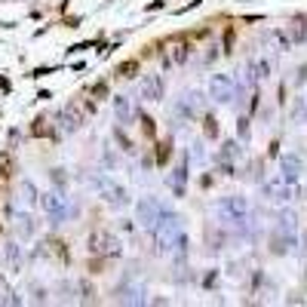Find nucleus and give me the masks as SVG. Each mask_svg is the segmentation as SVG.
<instances>
[{
	"instance_id": "nucleus-1",
	"label": "nucleus",
	"mask_w": 307,
	"mask_h": 307,
	"mask_svg": "<svg viewBox=\"0 0 307 307\" xmlns=\"http://www.w3.org/2000/svg\"><path fill=\"white\" fill-rule=\"evenodd\" d=\"M215 218H218V224L224 227V231L246 234V227H249V203H246V197H240V194L221 197L218 203H215Z\"/></svg>"
},
{
	"instance_id": "nucleus-2",
	"label": "nucleus",
	"mask_w": 307,
	"mask_h": 307,
	"mask_svg": "<svg viewBox=\"0 0 307 307\" xmlns=\"http://www.w3.org/2000/svg\"><path fill=\"white\" fill-rule=\"evenodd\" d=\"M181 234H185V221H181L175 212H169L166 218H160V224L151 231V236H154V255L175 252V243H178Z\"/></svg>"
},
{
	"instance_id": "nucleus-3",
	"label": "nucleus",
	"mask_w": 307,
	"mask_h": 307,
	"mask_svg": "<svg viewBox=\"0 0 307 307\" xmlns=\"http://www.w3.org/2000/svg\"><path fill=\"white\" fill-rule=\"evenodd\" d=\"M169 212L172 209H169L160 197H142L139 206H135V221L142 227H147V231H154V227L160 224V218H166Z\"/></svg>"
},
{
	"instance_id": "nucleus-4",
	"label": "nucleus",
	"mask_w": 307,
	"mask_h": 307,
	"mask_svg": "<svg viewBox=\"0 0 307 307\" xmlns=\"http://www.w3.org/2000/svg\"><path fill=\"white\" fill-rule=\"evenodd\" d=\"M209 98L215 101V105H234L236 98V83L231 74H212L209 80Z\"/></svg>"
},
{
	"instance_id": "nucleus-5",
	"label": "nucleus",
	"mask_w": 307,
	"mask_h": 307,
	"mask_svg": "<svg viewBox=\"0 0 307 307\" xmlns=\"http://www.w3.org/2000/svg\"><path fill=\"white\" fill-rule=\"evenodd\" d=\"M93 185H95V190H98V194L111 203V206L123 209V206L129 203L126 188H123V185H117V181H114V178H108V175H98V178H93Z\"/></svg>"
},
{
	"instance_id": "nucleus-6",
	"label": "nucleus",
	"mask_w": 307,
	"mask_h": 307,
	"mask_svg": "<svg viewBox=\"0 0 307 307\" xmlns=\"http://www.w3.org/2000/svg\"><path fill=\"white\" fill-rule=\"evenodd\" d=\"M89 249L93 252H98V255H108V258H117L123 249H120V240L114 234H105V231H98V234H93L89 236Z\"/></svg>"
},
{
	"instance_id": "nucleus-7",
	"label": "nucleus",
	"mask_w": 307,
	"mask_h": 307,
	"mask_svg": "<svg viewBox=\"0 0 307 307\" xmlns=\"http://www.w3.org/2000/svg\"><path fill=\"white\" fill-rule=\"evenodd\" d=\"M301 172H304V163H301L295 154H283V157H280V178L286 181V185H298V181H301Z\"/></svg>"
},
{
	"instance_id": "nucleus-8",
	"label": "nucleus",
	"mask_w": 307,
	"mask_h": 307,
	"mask_svg": "<svg viewBox=\"0 0 307 307\" xmlns=\"http://www.w3.org/2000/svg\"><path fill=\"white\" fill-rule=\"evenodd\" d=\"M261 185H264V197L270 203H280V206H283V203L292 200V188L283 178H270V181H261Z\"/></svg>"
},
{
	"instance_id": "nucleus-9",
	"label": "nucleus",
	"mask_w": 307,
	"mask_h": 307,
	"mask_svg": "<svg viewBox=\"0 0 307 307\" xmlns=\"http://www.w3.org/2000/svg\"><path fill=\"white\" fill-rule=\"evenodd\" d=\"M43 209L49 212L52 224H59L65 215H68V206H65V197L59 194V190H49V194H43Z\"/></svg>"
},
{
	"instance_id": "nucleus-10",
	"label": "nucleus",
	"mask_w": 307,
	"mask_h": 307,
	"mask_svg": "<svg viewBox=\"0 0 307 307\" xmlns=\"http://www.w3.org/2000/svg\"><path fill=\"white\" fill-rule=\"evenodd\" d=\"M114 111H117L120 126H129V123L139 117V111H135V105L129 101V95H117V98H114Z\"/></svg>"
},
{
	"instance_id": "nucleus-11",
	"label": "nucleus",
	"mask_w": 307,
	"mask_h": 307,
	"mask_svg": "<svg viewBox=\"0 0 307 307\" xmlns=\"http://www.w3.org/2000/svg\"><path fill=\"white\" fill-rule=\"evenodd\" d=\"M169 188H172L175 197H185V190H188V157L172 169V175H169Z\"/></svg>"
},
{
	"instance_id": "nucleus-12",
	"label": "nucleus",
	"mask_w": 307,
	"mask_h": 307,
	"mask_svg": "<svg viewBox=\"0 0 307 307\" xmlns=\"http://www.w3.org/2000/svg\"><path fill=\"white\" fill-rule=\"evenodd\" d=\"M144 286H135V283H129V286H120V292H117V301L120 304H147V298H144Z\"/></svg>"
},
{
	"instance_id": "nucleus-13",
	"label": "nucleus",
	"mask_w": 307,
	"mask_h": 307,
	"mask_svg": "<svg viewBox=\"0 0 307 307\" xmlns=\"http://www.w3.org/2000/svg\"><path fill=\"white\" fill-rule=\"evenodd\" d=\"M295 243H298L295 236L283 234V231H274V234H270V246H267V249H270V255H289Z\"/></svg>"
},
{
	"instance_id": "nucleus-14",
	"label": "nucleus",
	"mask_w": 307,
	"mask_h": 307,
	"mask_svg": "<svg viewBox=\"0 0 307 307\" xmlns=\"http://www.w3.org/2000/svg\"><path fill=\"white\" fill-rule=\"evenodd\" d=\"M163 98V80L157 74L142 80V101H160Z\"/></svg>"
},
{
	"instance_id": "nucleus-15",
	"label": "nucleus",
	"mask_w": 307,
	"mask_h": 307,
	"mask_svg": "<svg viewBox=\"0 0 307 307\" xmlns=\"http://www.w3.org/2000/svg\"><path fill=\"white\" fill-rule=\"evenodd\" d=\"M277 231L295 236V234H298V215H295L292 209H280L277 212Z\"/></svg>"
},
{
	"instance_id": "nucleus-16",
	"label": "nucleus",
	"mask_w": 307,
	"mask_h": 307,
	"mask_svg": "<svg viewBox=\"0 0 307 307\" xmlns=\"http://www.w3.org/2000/svg\"><path fill=\"white\" fill-rule=\"evenodd\" d=\"M240 154H243V144L234 142V139H227V142L218 147V163H231V160H236Z\"/></svg>"
},
{
	"instance_id": "nucleus-17",
	"label": "nucleus",
	"mask_w": 307,
	"mask_h": 307,
	"mask_svg": "<svg viewBox=\"0 0 307 307\" xmlns=\"http://www.w3.org/2000/svg\"><path fill=\"white\" fill-rule=\"evenodd\" d=\"M31 139H59V132L47 123V117H37L31 123Z\"/></svg>"
},
{
	"instance_id": "nucleus-18",
	"label": "nucleus",
	"mask_w": 307,
	"mask_h": 307,
	"mask_svg": "<svg viewBox=\"0 0 307 307\" xmlns=\"http://www.w3.org/2000/svg\"><path fill=\"white\" fill-rule=\"evenodd\" d=\"M172 114H175L181 123H188V120H194V117H197V111L188 105V98H178V101H175V108H172Z\"/></svg>"
},
{
	"instance_id": "nucleus-19",
	"label": "nucleus",
	"mask_w": 307,
	"mask_h": 307,
	"mask_svg": "<svg viewBox=\"0 0 307 307\" xmlns=\"http://www.w3.org/2000/svg\"><path fill=\"white\" fill-rule=\"evenodd\" d=\"M292 123H307V95H298L295 98V108H292Z\"/></svg>"
},
{
	"instance_id": "nucleus-20",
	"label": "nucleus",
	"mask_w": 307,
	"mask_h": 307,
	"mask_svg": "<svg viewBox=\"0 0 307 307\" xmlns=\"http://www.w3.org/2000/svg\"><path fill=\"white\" fill-rule=\"evenodd\" d=\"M227 234V231H224ZM224 234L221 231H215L212 224H206V243H209V252H218V249L224 246Z\"/></svg>"
},
{
	"instance_id": "nucleus-21",
	"label": "nucleus",
	"mask_w": 307,
	"mask_h": 307,
	"mask_svg": "<svg viewBox=\"0 0 307 307\" xmlns=\"http://www.w3.org/2000/svg\"><path fill=\"white\" fill-rule=\"evenodd\" d=\"M3 252H6L9 267H13V270H22V249H19L16 243H6V249H3Z\"/></svg>"
},
{
	"instance_id": "nucleus-22",
	"label": "nucleus",
	"mask_w": 307,
	"mask_h": 307,
	"mask_svg": "<svg viewBox=\"0 0 307 307\" xmlns=\"http://www.w3.org/2000/svg\"><path fill=\"white\" fill-rule=\"evenodd\" d=\"M169 157H172V139H166V142L157 144V157H154V163H157V166H163V163H169Z\"/></svg>"
},
{
	"instance_id": "nucleus-23",
	"label": "nucleus",
	"mask_w": 307,
	"mask_h": 307,
	"mask_svg": "<svg viewBox=\"0 0 307 307\" xmlns=\"http://www.w3.org/2000/svg\"><path fill=\"white\" fill-rule=\"evenodd\" d=\"M135 74H139V62H135V59L120 62V65H117V77H123V80H132Z\"/></svg>"
},
{
	"instance_id": "nucleus-24",
	"label": "nucleus",
	"mask_w": 307,
	"mask_h": 307,
	"mask_svg": "<svg viewBox=\"0 0 307 307\" xmlns=\"http://www.w3.org/2000/svg\"><path fill=\"white\" fill-rule=\"evenodd\" d=\"M188 55H190V43H188V40H178L175 49H172V62H175V65H185Z\"/></svg>"
},
{
	"instance_id": "nucleus-25",
	"label": "nucleus",
	"mask_w": 307,
	"mask_h": 307,
	"mask_svg": "<svg viewBox=\"0 0 307 307\" xmlns=\"http://www.w3.org/2000/svg\"><path fill=\"white\" fill-rule=\"evenodd\" d=\"M307 40V19H292V43Z\"/></svg>"
},
{
	"instance_id": "nucleus-26",
	"label": "nucleus",
	"mask_w": 307,
	"mask_h": 307,
	"mask_svg": "<svg viewBox=\"0 0 307 307\" xmlns=\"http://www.w3.org/2000/svg\"><path fill=\"white\" fill-rule=\"evenodd\" d=\"M203 135H206V139H218V120L215 117H203Z\"/></svg>"
},
{
	"instance_id": "nucleus-27",
	"label": "nucleus",
	"mask_w": 307,
	"mask_h": 307,
	"mask_svg": "<svg viewBox=\"0 0 307 307\" xmlns=\"http://www.w3.org/2000/svg\"><path fill=\"white\" fill-rule=\"evenodd\" d=\"M249 178H252L255 185H261V181H264V160H255V163H249Z\"/></svg>"
},
{
	"instance_id": "nucleus-28",
	"label": "nucleus",
	"mask_w": 307,
	"mask_h": 307,
	"mask_svg": "<svg viewBox=\"0 0 307 307\" xmlns=\"http://www.w3.org/2000/svg\"><path fill=\"white\" fill-rule=\"evenodd\" d=\"M114 139L120 142V151H126V154H135V144L126 139V132H123V129H114Z\"/></svg>"
},
{
	"instance_id": "nucleus-29",
	"label": "nucleus",
	"mask_w": 307,
	"mask_h": 307,
	"mask_svg": "<svg viewBox=\"0 0 307 307\" xmlns=\"http://www.w3.org/2000/svg\"><path fill=\"white\" fill-rule=\"evenodd\" d=\"M139 120H142V132L147 135V139H154V135H157V123L147 117V114H139Z\"/></svg>"
},
{
	"instance_id": "nucleus-30",
	"label": "nucleus",
	"mask_w": 307,
	"mask_h": 307,
	"mask_svg": "<svg viewBox=\"0 0 307 307\" xmlns=\"http://www.w3.org/2000/svg\"><path fill=\"white\" fill-rule=\"evenodd\" d=\"M9 175H13V157L3 151L0 154V178H9Z\"/></svg>"
},
{
	"instance_id": "nucleus-31",
	"label": "nucleus",
	"mask_w": 307,
	"mask_h": 307,
	"mask_svg": "<svg viewBox=\"0 0 307 307\" xmlns=\"http://www.w3.org/2000/svg\"><path fill=\"white\" fill-rule=\"evenodd\" d=\"M19 234L22 236H31L34 234V218H31V215H19Z\"/></svg>"
},
{
	"instance_id": "nucleus-32",
	"label": "nucleus",
	"mask_w": 307,
	"mask_h": 307,
	"mask_svg": "<svg viewBox=\"0 0 307 307\" xmlns=\"http://www.w3.org/2000/svg\"><path fill=\"white\" fill-rule=\"evenodd\" d=\"M185 98H188V105L200 114V108H203V93H200V89H190V93H188Z\"/></svg>"
},
{
	"instance_id": "nucleus-33",
	"label": "nucleus",
	"mask_w": 307,
	"mask_h": 307,
	"mask_svg": "<svg viewBox=\"0 0 307 307\" xmlns=\"http://www.w3.org/2000/svg\"><path fill=\"white\" fill-rule=\"evenodd\" d=\"M101 163H105L108 169H117L120 166V160H117V154L111 151V147H105V151H101Z\"/></svg>"
},
{
	"instance_id": "nucleus-34",
	"label": "nucleus",
	"mask_w": 307,
	"mask_h": 307,
	"mask_svg": "<svg viewBox=\"0 0 307 307\" xmlns=\"http://www.w3.org/2000/svg\"><path fill=\"white\" fill-rule=\"evenodd\" d=\"M34 197H37V190H34L31 181H25V185H22V203H34Z\"/></svg>"
},
{
	"instance_id": "nucleus-35",
	"label": "nucleus",
	"mask_w": 307,
	"mask_h": 307,
	"mask_svg": "<svg viewBox=\"0 0 307 307\" xmlns=\"http://www.w3.org/2000/svg\"><path fill=\"white\" fill-rule=\"evenodd\" d=\"M190 157H194V163H197V166H203V163H206V154H203V142H197V144H194Z\"/></svg>"
},
{
	"instance_id": "nucleus-36",
	"label": "nucleus",
	"mask_w": 307,
	"mask_h": 307,
	"mask_svg": "<svg viewBox=\"0 0 307 307\" xmlns=\"http://www.w3.org/2000/svg\"><path fill=\"white\" fill-rule=\"evenodd\" d=\"M93 95H95V101H101V98H108V83H105V80H98V83L93 86Z\"/></svg>"
},
{
	"instance_id": "nucleus-37",
	"label": "nucleus",
	"mask_w": 307,
	"mask_h": 307,
	"mask_svg": "<svg viewBox=\"0 0 307 307\" xmlns=\"http://www.w3.org/2000/svg\"><path fill=\"white\" fill-rule=\"evenodd\" d=\"M215 59H218V47H206V52H203V65H212Z\"/></svg>"
},
{
	"instance_id": "nucleus-38",
	"label": "nucleus",
	"mask_w": 307,
	"mask_h": 307,
	"mask_svg": "<svg viewBox=\"0 0 307 307\" xmlns=\"http://www.w3.org/2000/svg\"><path fill=\"white\" fill-rule=\"evenodd\" d=\"M236 132H240V139H249V117L236 120Z\"/></svg>"
},
{
	"instance_id": "nucleus-39",
	"label": "nucleus",
	"mask_w": 307,
	"mask_h": 307,
	"mask_svg": "<svg viewBox=\"0 0 307 307\" xmlns=\"http://www.w3.org/2000/svg\"><path fill=\"white\" fill-rule=\"evenodd\" d=\"M80 292H83V301H95V289L89 283H80Z\"/></svg>"
},
{
	"instance_id": "nucleus-40",
	"label": "nucleus",
	"mask_w": 307,
	"mask_h": 307,
	"mask_svg": "<svg viewBox=\"0 0 307 307\" xmlns=\"http://www.w3.org/2000/svg\"><path fill=\"white\" fill-rule=\"evenodd\" d=\"M215 283H218V270H209L206 280H203V286H206V289H215Z\"/></svg>"
},
{
	"instance_id": "nucleus-41",
	"label": "nucleus",
	"mask_w": 307,
	"mask_h": 307,
	"mask_svg": "<svg viewBox=\"0 0 307 307\" xmlns=\"http://www.w3.org/2000/svg\"><path fill=\"white\" fill-rule=\"evenodd\" d=\"M255 71H258V77H270V65H267L264 59H261V62L255 65Z\"/></svg>"
},
{
	"instance_id": "nucleus-42",
	"label": "nucleus",
	"mask_w": 307,
	"mask_h": 307,
	"mask_svg": "<svg viewBox=\"0 0 307 307\" xmlns=\"http://www.w3.org/2000/svg\"><path fill=\"white\" fill-rule=\"evenodd\" d=\"M101 267H105V261H101V258H93V261H89V274H101Z\"/></svg>"
},
{
	"instance_id": "nucleus-43",
	"label": "nucleus",
	"mask_w": 307,
	"mask_h": 307,
	"mask_svg": "<svg viewBox=\"0 0 307 307\" xmlns=\"http://www.w3.org/2000/svg\"><path fill=\"white\" fill-rule=\"evenodd\" d=\"M200 3H203V0H190V3H188V6H181V9H175V16H181V13H190V9H197Z\"/></svg>"
},
{
	"instance_id": "nucleus-44",
	"label": "nucleus",
	"mask_w": 307,
	"mask_h": 307,
	"mask_svg": "<svg viewBox=\"0 0 307 307\" xmlns=\"http://www.w3.org/2000/svg\"><path fill=\"white\" fill-rule=\"evenodd\" d=\"M52 181H55V185H62V181H65V172H62V169H52Z\"/></svg>"
},
{
	"instance_id": "nucleus-45",
	"label": "nucleus",
	"mask_w": 307,
	"mask_h": 307,
	"mask_svg": "<svg viewBox=\"0 0 307 307\" xmlns=\"http://www.w3.org/2000/svg\"><path fill=\"white\" fill-rule=\"evenodd\" d=\"M280 154V142L274 139V142H270V151H267V157H277Z\"/></svg>"
},
{
	"instance_id": "nucleus-46",
	"label": "nucleus",
	"mask_w": 307,
	"mask_h": 307,
	"mask_svg": "<svg viewBox=\"0 0 307 307\" xmlns=\"http://www.w3.org/2000/svg\"><path fill=\"white\" fill-rule=\"evenodd\" d=\"M144 9H147V13H151V9H163V0H154V3H147Z\"/></svg>"
},
{
	"instance_id": "nucleus-47",
	"label": "nucleus",
	"mask_w": 307,
	"mask_h": 307,
	"mask_svg": "<svg viewBox=\"0 0 307 307\" xmlns=\"http://www.w3.org/2000/svg\"><path fill=\"white\" fill-rule=\"evenodd\" d=\"M212 185V175H200V188H209Z\"/></svg>"
},
{
	"instance_id": "nucleus-48",
	"label": "nucleus",
	"mask_w": 307,
	"mask_h": 307,
	"mask_svg": "<svg viewBox=\"0 0 307 307\" xmlns=\"http://www.w3.org/2000/svg\"><path fill=\"white\" fill-rule=\"evenodd\" d=\"M304 80H307V65H304V68H298V83H304Z\"/></svg>"
},
{
	"instance_id": "nucleus-49",
	"label": "nucleus",
	"mask_w": 307,
	"mask_h": 307,
	"mask_svg": "<svg viewBox=\"0 0 307 307\" xmlns=\"http://www.w3.org/2000/svg\"><path fill=\"white\" fill-rule=\"evenodd\" d=\"M0 89H3V93H9V80H6V77H0Z\"/></svg>"
},
{
	"instance_id": "nucleus-50",
	"label": "nucleus",
	"mask_w": 307,
	"mask_h": 307,
	"mask_svg": "<svg viewBox=\"0 0 307 307\" xmlns=\"http://www.w3.org/2000/svg\"><path fill=\"white\" fill-rule=\"evenodd\" d=\"M301 197H304V200H307V188H304V190H301Z\"/></svg>"
}]
</instances>
